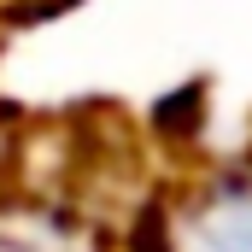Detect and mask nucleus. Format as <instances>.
Here are the masks:
<instances>
[{"mask_svg":"<svg viewBox=\"0 0 252 252\" xmlns=\"http://www.w3.org/2000/svg\"><path fill=\"white\" fill-rule=\"evenodd\" d=\"M170 252H252V182H211L164 217Z\"/></svg>","mask_w":252,"mask_h":252,"instance_id":"nucleus-1","label":"nucleus"},{"mask_svg":"<svg viewBox=\"0 0 252 252\" xmlns=\"http://www.w3.org/2000/svg\"><path fill=\"white\" fill-rule=\"evenodd\" d=\"M0 252H59V247H53V235L35 241V235H24V229H0Z\"/></svg>","mask_w":252,"mask_h":252,"instance_id":"nucleus-2","label":"nucleus"}]
</instances>
